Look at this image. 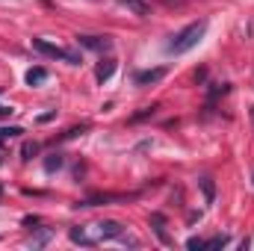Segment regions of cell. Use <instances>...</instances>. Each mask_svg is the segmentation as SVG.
Here are the masks:
<instances>
[{
  "label": "cell",
  "mask_w": 254,
  "mask_h": 251,
  "mask_svg": "<svg viewBox=\"0 0 254 251\" xmlns=\"http://www.w3.org/2000/svg\"><path fill=\"white\" fill-rule=\"evenodd\" d=\"M228 246V237H213V240H204V249H222Z\"/></svg>",
  "instance_id": "13"
},
{
  "label": "cell",
  "mask_w": 254,
  "mask_h": 251,
  "mask_svg": "<svg viewBox=\"0 0 254 251\" xmlns=\"http://www.w3.org/2000/svg\"><path fill=\"white\" fill-rule=\"evenodd\" d=\"M24 130L21 127H0V139H12V136H21Z\"/></svg>",
  "instance_id": "15"
},
{
  "label": "cell",
  "mask_w": 254,
  "mask_h": 251,
  "mask_svg": "<svg viewBox=\"0 0 254 251\" xmlns=\"http://www.w3.org/2000/svg\"><path fill=\"white\" fill-rule=\"evenodd\" d=\"M122 3H125V6L130 9V12H133V15H139V18H145V15L151 12V6H148L145 0H122Z\"/></svg>",
  "instance_id": "9"
},
{
  "label": "cell",
  "mask_w": 254,
  "mask_h": 251,
  "mask_svg": "<svg viewBox=\"0 0 254 251\" xmlns=\"http://www.w3.org/2000/svg\"><path fill=\"white\" fill-rule=\"evenodd\" d=\"M63 154H51V157H48V160H45V172H48V175H54V172H57V169H63Z\"/></svg>",
  "instance_id": "10"
},
{
  "label": "cell",
  "mask_w": 254,
  "mask_h": 251,
  "mask_svg": "<svg viewBox=\"0 0 254 251\" xmlns=\"http://www.w3.org/2000/svg\"><path fill=\"white\" fill-rule=\"evenodd\" d=\"M51 237H54V234H51V231H48V228H45V231H39V234H36V237H33V240H30V246H45V243H48V240H51Z\"/></svg>",
  "instance_id": "12"
},
{
  "label": "cell",
  "mask_w": 254,
  "mask_h": 251,
  "mask_svg": "<svg viewBox=\"0 0 254 251\" xmlns=\"http://www.w3.org/2000/svg\"><path fill=\"white\" fill-rule=\"evenodd\" d=\"M12 113H15V110H12V107H6V104H0V122H3V119H9V116H12Z\"/></svg>",
  "instance_id": "16"
},
{
  "label": "cell",
  "mask_w": 254,
  "mask_h": 251,
  "mask_svg": "<svg viewBox=\"0 0 254 251\" xmlns=\"http://www.w3.org/2000/svg\"><path fill=\"white\" fill-rule=\"evenodd\" d=\"M166 77V68H148V71H136L133 83L136 86H151V83H160Z\"/></svg>",
  "instance_id": "5"
},
{
  "label": "cell",
  "mask_w": 254,
  "mask_h": 251,
  "mask_svg": "<svg viewBox=\"0 0 254 251\" xmlns=\"http://www.w3.org/2000/svg\"><path fill=\"white\" fill-rule=\"evenodd\" d=\"M151 228H154V234H157V240L163 243V246H172L175 240L169 237V231H166V216L163 213H151Z\"/></svg>",
  "instance_id": "6"
},
{
  "label": "cell",
  "mask_w": 254,
  "mask_h": 251,
  "mask_svg": "<svg viewBox=\"0 0 254 251\" xmlns=\"http://www.w3.org/2000/svg\"><path fill=\"white\" fill-rule=\"evenodd\" d=\"M24 80H27V86H42V83L48 80V71H45V68H30V71L24 74Z\"/></svg>",
  "instance_id": "8"
},
{
  "label": "cell",
  "mask_w": 254,
  "mask_h": 251,
  "mask_svg": "<svg viewBox=\"0 0 254 251\" xmlns=\"http://www.w3.org/2000/svg\"><path fill=\"white\" fill-rule=\"evenodd\" d=\"M21 154H24V160H33V157L39 154V145H36V142H24V148H21Z\"/></svg>",
  "instance_id": "11"
},
{
  "label": "cell",
  "mask_w": 254,
  "mask_h": 251,
  "mask_svg": "<svg viewBox=\"0 0 254 251\" xmlns=\"http://www.w3.org/2000/svg\"><path fill=\"white\" fill-rule=\"evenodd\" d=\"M204 33H207V18L192 21L190 27H184L181 33H175V36H172V42L166 45V51H169V54H175V57H184V54H190L192 48H198V42L204 39Z\"/></svg>",
  "instance_id": "2"
},
{
  "label": "cell",
  "mask_w": 254,
  "mask_h": 251,
  "mask_svg": "<svg viewBox=\"0 0 254 251\" xmlns=\"http://www.w3.org/2000/svg\"><path fill=\"white\" fill-rule=\"evenodd\" d=\"M0 142H3V139H0ZM0 163H3V148H0Z\"/></svg>",
  "instance_id": "17"
},
{
  "label": "cell",
  "mask_w": 254,
  "mask_h": 251,
  "mask_svg": "<svg viewBox=\"0 0 254 251\" xmlns=\"http://www.w3.org/2000/svg\"><path fill=\"white\" fill-rule=\"evenodd\" d=\"M77 45L86 48V51H95V54H104L113 48V39L110 36H77Z\"/></svg>",
  "instance_id": "4"
},
{
  "label": "cell",
  "mask_w": 254,
  "mask_h": 251,
  "mask_svg": "<svg viewBox=\"0 0 254 251\" xmlns=\"http://www.w3.org/2000/svg\"><path fill=\"white\" fill-rule=\"evenodd\" d=\"M113 74H116V60H101L98 68H95V80L98 83H107Z\"/></svg>",
  "instance_id": "7"
},
{
  "label": "cell",
  "mask_w": 254,
  "mask_h": 251,
  "mask_svg": "<svg viewBox=\"0 0 254 251\" xmlns=\"http://www.w3.org/2000/svg\"><path fill=\"white\" fill-rule=\"evenodd\" d=\"M33 48L39 51V54H45V57H54V60H63L68 65H80V54H74V51H65L60 45H54V42H48V39H33Z\"/></svg>",
  "instance_id": "3"
},
{
  "label": "cell",
  "mask_w": 254,
  "mask_h": 251,
  "mask_svg": "<svg viewBox=\"0 0 254 251\" xmlns=\"http://www.w3.org/2000/svg\"><path fill=\"white\" fill-rule=\"evenodd\" d=\"M0 92H3V86H0Z\"/></svg>",
  "instance_id": "18"
},
{
  "label": "cell",
  "mask_w": 254,
  "mask_h": 251,
  "mask_svg": "<svg viewBox=\"0 0 254 251\" xmlns=\"http://www.w3.org/2000/svg\"><path fill=\"white\" fill-rule=\"evenodd\" d=\"M201 189H204V195H207V201H213V195H216V189H213V181H210V178H201Z\"/></svg>",
  "instance_id": "14"
},
{
  "label": "cell",
  "mask_w": 254,
  "mask_h": 251,
  "mask_svg": "<svg viewBox=\"0 0 254 251\" xmlns=\"http://www.w3.org/2000/svg\"><path fill=\"white\" fill-rule=\"evenodd\" d=\"M125 237V225L116 222V219H104V222H95V225H83V228H71L68 231V240L77 243V246H101L107 240H122Z\"/></svg>",
  "instance_id": "1"
}]
</instances>
